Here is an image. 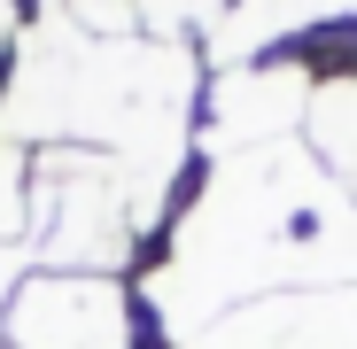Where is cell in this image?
<instances>
[{"label":"cell","instance_id":"2","mask_svg":"<svg viewBox=\"0 0 357 349\" xmlns=\"http://www.w3.org/2000/svg\"><path fill=\"white\" fill-rule=\"evenodd\" d=\"M16 187H24V148H16V140H0V241H8V233L24 225V210H31Z\"/></svg>","mask_w":357,"mask_h":349},{"label":"cell","instance_id":"1","mask_svg":"<svg viewBox=\"0 0 357 349\" xmlns=\"http://www.w3.org/2000/svg\"><path fill=\"white\" fill-rule=\"evenodd\" d=\"M24 349H116L125 341V303L101 279H31L8 311Z\"/></svg>","mask_w":357,"mask_h":349},{"label":"cell","instance_id":"4","mask_svg":"<svg viewBox=\"0 0 357 349\" xmlns=\"http://www.w3.org/2000/svg\"><path fill=\"white\" fill-rule=\"evenodd\" d=\"M0 31H8V0H0Z\"/></svg>","mask_w":357,"mask_h":349},{"label":"cell","instance_id":"3","mask_svg":"<svg viewBox=\"0 0 357 349\" xmlns=\"http://www.w3.org/2000/svg\"><path fill=\"white\" fill-rule=\"evenodd\" d=\"M16 264H24V256H16L8 241H0V318H8V311H16Z\"/></svg>","mask_w":357,"mask_h":349}]
</instances>
